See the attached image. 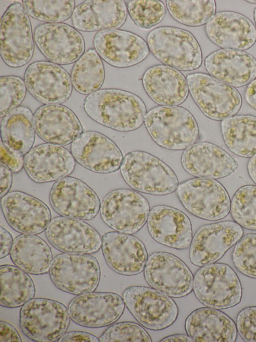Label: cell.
<instances>
[{"label":"cell","instance_id":"cell-8","mask_svg":"<svg viewBox=\"0 0 256 342\" xmlns=\"http://www.w3.org/2000/svg\"><path fill=\"white\" fill-rule=\"evenodd\" d=\"M34 42L29 17L18 2L10 4L0 23V53L9 67H20L32 57Z\"/></svg>","mask_w":256,"mask_h":342},{"label":"cell","instance_id":"cell-35","mask_svg":"<svg viewBox=\"0 0 256 342\" xmlns=\"http://www.w3.org/2000/svg\"><path fill=\"white\" fill-rule=\"evenodd\" d=\"M224 141L233 153L243 157L256 154V116L234 115L222 120Z\"/></svg>","mask_w":256,"mask_h":342},{"label":"cell","instance_id":"cell-9","mask_svg":"<svg viewBox=\"0 0 256 342\" xmlns=\"http://www.w3.org/2000/svg\"><path fill=\"white\" fill-rule=\"evenodd\" d=\"M122 298L126 307L144 327L165 329L176 320L178 309L171 297L153 288L134 285L126 288Z\"/></svg>","mask_w":256,"mask_h":342},{"label":"cell","instance_id":"cell-50","mask_svg":"<svg viewBox=\"0 0 256 342\" xmlns=\"http://www.w3.org/2000/svg\"><path fill=\"white\" fill-rule=\"evenodd\" d=\"M0 258L2 259L7 256L10 252L14 242L10 233L2 227L0 228Z\"/></svg>","mask_w":256,"mask_h":342},{"label":"cell","instance_id":"cell-43","mask_svg":"<svg viewBox=\"0 0 256 342\" xmlns=\"http://www.w3.org/2000/svg\"><path fill=\"white\" fill-rule=\"evenodd\" d=\"M232 259L240 272L256 279V234H248L240 239L233 250Z\"/></svg>","mask_w":256,"mask_h":342},{"label":"cell","instance_id":"cell-51","mask_svg":"<svg viewBox=\"0 0 256 342\" xmlns=\"http://www.w3.org/2000/svg\"><path fill=\"white\" fill-rule=\"evenodd\" d=\"M244 98L246 102L256 110V79L248 84L245 90Z\"/></svg>","mask_w":256,"mask_h":342},{"label":"cell","instance_id":"cell-34","mask_svg":"<svg viewBox=\"0 0 256 342\" xmlns=\"http://www.w3.org/2000/svg\"><path fill=\"white\" fill-rule=\"evenodd\" d=\"M34 116L28 108L19 106L4 117L1 142L8 149L24 156L32 148L36 133Z\"/></svg>","mask_w":256,"mask_h":342},{"label":"cell","instance_id":"cell-47","mask_svg":"<svg viewBox=\"0 0 256 342\" xmlns=\"http://www.w3.org/2000/svg\"><path fill=\"white\" fill-rule=\"evenodd\" d=\"M59 342H98L99 338L94 334L81 331H74L64 333L59 339Z\"/></svg>","mask_w":256,"mask_h":342},{"label":"cell","instance_id":"cell-42","mask_svg":"<svg viewBox=\"0 0 256 342\" xmlns=\"http://www.w3.org/2000/svg\"><path fill=\"white\" fill-rule=\"evenodd\" d=\"M24 81L16 76L0 78V117L2 118L19 107L26 93Z\"/></svg>","mask_w":256,"mask_h":342},{"label":"cell","instance_id":"cell-20","mask_svg":"<svg viewBox=\"0 0 256 342\" xmlns=\"http://www.w3.org/2000/svg\"><path fill=\"white\" fill-rule=\"evenodd\" d=\"M70 151L79 164L98 174L116 171L123 161L118 146L106 136L95 131L82 132L72 143Z\"/></svg>","mask_w":256,"mask_h":342},{"label":"cell","instance_id":"cell-19","mask_svg":"<svg viewBox=\"0 0 256 342\" xmlns=\"http://www.w3.org/2000/svg\"><path fill=\"white\" fill-rule=\"evenodd\" d=\"M1 208L9 226L22 234H40L52 220L50 211L44 202L21 191L4 196L1 199Z\"/></svg>","mask_w":256,"mask_h":342},{"label":"cell","instance_id":"cell-33","mask_svg":"<svg viewBox=\"0 0 256 342\" xmlns=\"http://www.w3.org/2000/svg\"><path fill=\"white\" fill-rule=\"evenodd\" d=\"M10 257L16 266L33 275L49 272L52 259L50 248L45 241L36 235L26 234L15 238Z\"/></svg>","mask_w":256,"mask_h":342},{"label":"cell","instance_id":"cell-37","mask_svg":"<svg viewBox=\"0 0 256 342\" xmlns=\"http://www.w3.org/2000/svg\"><path fill=\"white\" fill-rule=\"evenodd\" d=\"M104 69L96 50L86 51L76 61L71 72L74 88L80 94L90 95L98 90L104 80Z\"/></svg>","mask_w":256,"mask_h":342},{"label":"cell","instance_id":"cell-6","mask_svg":"<svg viewBox=\"0 0 256 342\" xmlns=\"http://www.w3.org/2000/svg\"><path fill=\"white\" fill-rule=\"evenodd\" d=\"M70 317L62 303L45 298H32L20 312V325L30 339L38 342H52L66 331Z\"/></svg>","mask_w":256,"mask_h":342},{"label":"cell","instance_id":"cell-32","mask_svg":"<svg viewBox=\"0 0 256 342\" xmlns=\"http://www.w3.org/2000/svg\"><path fill=\"white\" fill-rule=\"evenodd\" d=\"M185 329L196 342H234L237 336L234 320L224 312L208 307L192 312L186 319Z\"/></svg>","mask_w":256,"mask_h":342},{"label":"cell","instance_id":"cell-48","mask_svg":"<svg viewBox=\"0 0 256 342\" xmlns=\"http://www.w3.org/2000/svg\"><path fill=\"white\" fill-rule=\"evenodd\" d=\"M0 341L21 342L20 336L14 326L3 321H0Z\"/></svg>","mask_w":256,"mask_h":342},{"label":"cell","instance_id":"cell-3","mask_svg":"<svg viewBox=\"0 0 256 342\" xmlns=\"http://www.w3.org/2000/svg\"><path fill=\"white\" fill-rule=\"evenodd\" d=\"M120 173L130 188L148 194H170L175 191L178 185L176 174L168 165L144 151L128 153L123 159Z\"/></svg>","mask_w":256,"mask_h":342},{"label":"cell","instance_id":"cell-53","mask_svg":"<svg viewBox=\"0 0 256 342\" xmlns=\"http://www.w3.org/2000/svg\"><path fill=\"white\" fill-rule=\"evenodd\" d=\"M247 169L248 174L252 181L256 184V154L249 160Z\"/></svg>","mask_w":256,"mask_h":342},{"label":"cell","instance_id":"cell-12","mask_svg":"<svg viewBox=\"0 0 256 342\" xmlns=\"http://www.w3.org/2000/svg\"><path fill=\"white\" fill-rule=\"evenodd\" d=\"M149 214L147 200L130 189L111 191L105 196L100 206L104 222L114 230L128 234L140 230L146 223Z\"/></svg>","mask_w":256,"mask_h":342},{"label":"cell","instance_id":"cell-55","mask_svg":"<svg viewBox=\"0 0 256 342\" xmlns=\"http://www.w3.org/2000/svg\"><path fill=\"white\" fill-rule=\"evenodd\" d=\"M247 2H248L250 3H252V4H256V1L255 0H252V1H246Z\"/></svg>","mask_w":256,"mask_h":342},{"label":"cell","instance_id":"cell-25","mask_svg":"<svg viewBox=\"0 0 256 342\" xmlns=\"http://www.w3.org/2000/svg\"><path fill=\"white\" fill-rule=\"evenodd\" d=\"M210 40L224 49L244 51L256 42V28L246 16L238 12L224 11L217 13L206 25Z\"/></svg>","mask_w":256,"mask_h":342},{"label":"cell","instance_id":"cell-18","mask_svg":"<svg viewBox=\"0 0 256 342\" xmlns=\"http://www.w3.org/2000/svg\"><path fill=\"white\" fill-rule=\"evenodd\" d=\"M24 81L29 93L45 104L62 103L72 93L70 74L60 65L48 61L30 64L26 70Z\"/></svg>","mask_w":256,"mask_h":342},{"label":"cell","instance_id":"cell-26","mask_svg":"<svg viewBox=\"0 0 256 342\" xmlns=\"http://www.w3.org/2000/svg\"><path fill=\"white\" fill-rule=\"evenodd\" d=\"M34 121L36 132L41 139L60 146L72 143L83 131L75 113L60 104L40 106L34 114Z\"/></svg>","mask_w":256,"mask_h":342},{"label":"cell","instance_id":"cell-22","mask_svg":"<svg viewBox=\"0 0 256 342\" xmlns=\"http://www.w3.org/2000/svg\"><path fill=\"white\" fill-rule=\"evenodd\" d=\"M46 234L50 244L63 253L92 254L102 247V240L98 231L78 219L54 218L50 222Z\"/></svg>","mask_w":256,"mask_h":342},{"label":"cell","instance_id":"cell-46","mask_svg":"<svg viewBox=\"0 0 256 342\" xmlns=\"http://www.w3.org/2000/svg\"><path fill=\"white\" fill-rule=\"evenodd\" d=\"M0 162L6 165L12 173L20 172L24 166V156L17 154L8 149L0 142Z\"/></svg>","mask_w":256,"mask_h":342},{"label":"cell","instance_id":"cell-45","mask_svg":"<svg viewBox=\"0 0 256 342\" xmlns=\"http://www.w3.org/2000/svg\"><path fill=\"white\" fill-rule=\"evenodd\" d=\"M237 330L246 342H256V306H248L238 313L236 319Z\"/></svg>","mask_w":256,"mask_h":342},{"label":"cell","instance_id":"cell-49","mask_svg":"<svg viewBox=\"0 0 256 342\" xmlns=\"http://www.w3.org/2000/svg\"><path fill=\"white\" fill-rule=\"evenodd\" d=\"M12 173L6 165L0 162V199L8 194L10 189L12 181Z\"/></svg>","mask_w":256,"mask_h":342},{"label":"cell","instance_id":"cell-38","mask_svg":"<svg viewBox=\"0 0 256 342\" xmlns=\"http://www.w3.org/2000/svg\"><path fill=\"white\" fill-rule=\"evenodd\" d=\"M170 16L178 23L191 27L206 24L216 15L214 0L166 1Z\"/></svg>","mask_w":256,"mask_h":342},{"label":"cell","instance_id":"cell-36","mask_svg":"<svg viewBox=\"0 0 256 342\" xmlns=\"http://www.w3.org/2000/svg\"><path fill=\"white\" fill-rule=\"evenodd\" d=\"M0 279V304L2 307L23 306L35 295V286L32 278L16 266L1 265Z\"/></svg>","mask_w":256,"mask_h":342},{"label":"cell","instance_id":"cell-27","mask_svg":"<svg viewBox=\"0 0 256 342\" xmlns=\"http://www.w3.org/2000/svg\"><path fill=\"white\" fill-rule=\"evenodd\" d=\"M184 169L200 178L218 179L234 172L237 161L226 150L208 142L194 144L183 152L181 158Z\"/></svg>","mask_w":256,"mask_h":342},{"label":"cell","instance_id":"cell-10","mask_svg":"<svg viewBox=\"0 0 256 342\" xmlns=\"http://www.w3.org/2000/svg\"><path fill=\"white\" fill-rule=\"evenodd\" d=\"M178 196L186 210L202 219L218 221L230 210V200L224 187L214 179L194 178L179 184Z\"/></svg>","mask_w":256,"mask_h":342},{"label":"cell","instance_id":"cell-30","mask_svg":"<svg viewBox=\"0 0 256 342\" xmlns=\"http://www.w3.org/2000/svg\"><path fill=\"white\" fill-rule=\"evenodd\" d=\"M127 12L124 1L88 0L75 8L72 20L74 26L80 31L116 30L126 22Z\"/></svg>","mask_w":256,"mask_h":342},{"label":"cell","instance_id":"cell-29","mask_svg":"<svg viewBox=\"0 0 256 342\" xmlns=\"http://www.w3.org/2000/svg\"><path fill=\"white\" fill-rule=\"evenodd\" d=\"M204 66L210 75L234 87L256 79V59L244 51L217 50L206 58Z\"/></svg>","mask_w":256,"mask_h":342},{"label":"cell","instance_id":"cell-17","mask_svg":"<svg viewBox=\"0 0 256 342\" xmlns=\"http://www.w3.org/2000/svg\"><path fill=\"white\" fill-rule=\"evenodd\" d=\"M243 234L242 227L230 221L202 226L196 233L190 245L191 262L198 267L216 262L240 240Z\"/></svg>","mask_w":256,"mask_h":342},{"label":"cell","instance_id":"cell-2","mask_svg":"<svg viewBox=\"0 0 256 342\" xmlns=\"http://www.w3.org/2000/svg\"><path fill=\"white\" fill-rule=\"evenodd\" d=\"M144 122L152 140L168 149H186L198 137V127L194 117L181 106L154 107L146 113Z\"/></svg>","mask_w":256,"mask_h":342},{"label":"cell","instance_id":"cell-54","mask_svg":"<svg viewBox=\"0 0 256 342\" xmlns=\"http://www.w3.org/2000/svg\"><path fill=\"white\" fill-rule=\"evenodd\" d=\"M254 19L256 25V8L254 9Z\"/></svg>","mask_w":256,"mask_h":342},{"label":"cell","instance_id":"cell-24","mask_svg":"<svg viewBox=\"0 0 256 342\" xmlns=\"http://www.w3.org/2000/svg\"><path fill=\"white\" fill-rule=\"evenodd\" d=\"M75 165L76 160L69 150L48 143L32 148L24 158L28 176L36 183L54 182L68 177Z\"/></svg>","mask_w":256,"mask_h":342},{"label":"cell","instance_id":"cell-39","mask_svg":"<svg viewBox=\"0 0 256 342\" xmlns=\"http://www.w3.org/2000/svg\"><path fill=\"white\" fill-rule=\"evenodd\" d=\"M24 8L30 16L39 21L60 23L72 14L74 1H23Z\"/></svg>","mask_w":256,"mask_h":342},{"label":"cell","instance_id":"cell-1","mask_svg":"<svg viewBox=\"0 0 256 342\" xmlns=\"http://www.w3.org/2000/svg\"><path fill=\"white\" fill-rule=\"evenodd\" d=\"M84 107L96 122L122 132L138 128L146 114L145 104L140 97L118 89H100L88 95Z\"/></svg>","mask_w":256,"mask_h":342},{"label":"cell","instance_id":"cell-7","mask_svg":"<svg viewBox=\"0 0 256 342\" xmlns=\"http://www.w3.org/2000/svg\"><path fill=\"white\" fill-rule=\"evenodd\" d=\"M186 79L193 100L208 118L222 120L240 110L242 98L234 87L204 73L189 74Z\"/></svg>","mask_w":256,"mask_h":342},{"label":"cell","instance_id":"cell-14","mask_svg":"<svg viewBox=\"0 0 256 342\" xmlns=\"http://www.w3.org/2000/svg\"><path fill=\"white\" fill-rule=\"evenodd\" d=\"M50 202L60 215L82 220H90L98 215L100 202L96 193L82 180L66 177L52 186Z\"/></svg>","mask_w":256,"mask_h":342},{"label":"cell","instance_id":"cell-23","mask_svg":"<svg viewBox=\"0 0 256 342\" xmlns=\"http://www.w3.org/2000/svg\"><path fill=\"white\" fill-rule=\"evenodd\" d=\"M102 240L104 258L114 271L122 275L132 276L144 269L148 253L139 239L116 231L104 234Z\"/></svg>","mask_w":256,"mask_h":342},{"label":"cell","instance_id":"cell-52","mask_svg":"<svg viewBox=\"0 0 256 342\" xmlns=\"http://www.w3.org/2000/svg\"><path fill=\"white\" fill-rule=\"evenodd\" d=\"M160 341H180V342H193L192 339L184 334H175L168 336L162 339Z\"/></svg>","mask_w":256,"mask_h":342},{"label":"cell","instance_id":"cell-11","mask_svg":"<svg viewBox=\"0 0 256 342\" xmlns=\"http://www.w3.org/2000/svg\"><path fill=\"white\" fill-rule=\"evenodd\" d=\"M49 274L57 288L79 295L96 289L100 281V268L93 256L64 253L52 260Z\"/></svg>","mask_w":256,"mask_h":342},{"label":"cell","instance_id":"cell-40","mask_svg":"<svg viewBox=\"0 0 256 342\" xmlns=\"http://www.w3.org/2000/svg\"><path fill=\"white\" fill-rule=\"evenodd\" d=\"M231 215L242 227L256 230V186L246 185L234 195L230 205Z\"/></svg>","mask_w":256,"mask_h":342},{"label":"cell","instance_id":"cell-13","mask_svg":"<svg viewBox=\"0 0 256 342\" xmlns=\"http://www.w3.org/2000/svg\"><path fill=\"white\" fill-rule=\"evenodd\" d=\"M144 270L148 284L170 297H184L193 289L194 276L190 270L180 259L170 253L152 254Z\"/></svg>","mask_w":256,"mask_h":342},{"label":"cell","instance_id":"cell-41","mask_svg":"<svg viewBox=\"0 0 256 342\" xmlns=\"http://www.w3.org/2000/svg\"><path fill=\"white\" fill-rule=\"evenodd\" d=\"M127 9L134 24L144 29H150L159 24L166 14V7L160 1H130Z\"/></svg>","mask_w":256,"mask_h":342},{"label":"cell","instance_id":"cell-16","mask_svg":"<svg viewBox=\"0 0 256 342\" xmlns=\"http://www.w3.org/2000/svg\"><path fill=\"white\" fill-rule=\"evenodd\" d=\"M125 303L118 294L91 292L73 298L68 306L70 319L86 327L99 328L116 321L124 311Z\"/></svg>","mask_w":256,"mask_h":342},{"label":"cell","instance_id":"cell-44","mask_svg":"<svg viewBox=\"0 0 256 342\" xmlns=\"http://www.w3.org/2000/svg\"><path fill=\"white\" fill-rule=\"evenodd\" d=\"M100 342H150L152 338L141 325L135 322L124 321L112 324L100 335Z\"/></svg>","mask_w":256,"mask_h":342},{"label":"cell","instance_id":"cell-5","mask_svg":"<svg viewBox=\"0 0 256 342\" xmlns=\"http://www.w3.org/2000/svg\"><path fill=\"white\" fill-rule=\"evenodd\" d=\"M193 290L204 305L217 309L234 306L240 302L242 296L236 273L230 266L220 263L199 269L194 277Z\"/></svg>","mask_w":256,"mask_h":342},{"label":"cell","instance_id":"cell-31","mask_svg":"<svg viewBox=\"0 0 256 342\" xmlns=\"http://www.w3.org/2000/svg\"><path fill=\"white\" fill-rule=\"evenodd\" d=\"M148 96L161 106H177L184 102L189 89L184 76L178 70L165 65L148 68L142 78Z\"/></svg>","mask_w":256,"mask_h":342},{"label":"cell","instance_id":"cell-28","mask_svg":"<svg viewBox=\"0 0 256 342\" xmlns=\"http://www.w3.org/2000/svg\"><path fill=\"white\" fill-rule=\"evenodd\" d=\"M148 228L156 241L172 248L187 249L192 239L189 218L182 211L172 207H154L150 212Z\"/></svg>","mask_w":256,"mask_h":342},{"label":"cell","instance_id":"cell-4","mask_svg":"<svg viewBox=\"0 0 256 342\" xmlns=\"http://www.w3.org/2000/svg\"><path fill=\"white\" fill-rule=\"evenodd\" d=\"M147 44L158 60L178 70H194L202 64V51L197 40L184 29L170 26L156 28L148 33Z\"/></svg>","mask_w":256,"mask_h":342},{"label":"cell","instance_id":"cell-21","mask_svg":"<svg viewBox=\"0 0 256 342\" xmlns=\"http://www.w3.org/2000/svg\"><path fill=\"white\" fill-rule=\"evenodd\" d=\"M93 42L99 56L108 64L117 68L136 65L144 60L150 53L144 39L124 30L98 32Z\"/></svg>","mask_w":256,"mask_h":342},{"label":"cell","instance_id":"cell-15","mask_svg":"<svg viewBox=\"0 0 256 342\" xmlns=\"http://www.w3.org/2000/svg\"><path fill=\"white\" fill-rule=\"evenodd\" d=\"M36 44L50 62L66 65L76 62L84 53V40L74 27L64 23H46L34 31Z\"/></svg>","mask_w":256,"mask_h":342}]
</instances>
